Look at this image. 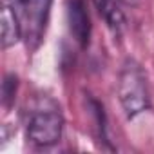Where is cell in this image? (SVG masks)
I'll use <instances>...</instances> for the list:
<instances>
[{
  "label": "cell",
  "mask_w": 154,
  "mask_h": 154,
  "mask_svg": "<svg viewBox=\"0 0 154 154\" xmlns=\"http://www.w3.org/2000/svg\"><path fill=\"white\" fill-rule=\"evenodd\" d=\"M20 38H24L20 17H18L15 6L6 4L2 8V47L8 49V47L15 45Z\"/></svg>",
  "instance_id": "5"
},
{
  "label": "cell",
  "mask_w": 154,
  "mask_h": 154,
  "mask_svg": "<svg viewBox=\"0 0 154 154\" xmlns=\"http://www.w3.org/2000/svg\"><path fill=\"white\" fill-rule=\"evenodd\" d=\"M116 93L127 118H136L150 107V87L147 72L134 58H125L118 71Z\"/></svg>",
  "instance_id": "2"
},
{
  "label": "cell",
  "mask_w": 154,
  "mask_h": 154,
  "mask_svg": "<svg viewBox=\"0 0 154 154\" xmlns=\"http://www.w3.org/2000/svg\"><path fill=\"white\" fill-rule=\"evenodd\" d=\"M138 4H140V0H103L100 4V9L111 26L120 27L125 22L127 9H132Z\"/></svg>",
  "instance_id": "6"
},
{
  "label": "cell",
  "mask_w": 154,
  "mask_h": 154,
  "mask_svg": "<svg viewBox=\"0 0 154 154\" xmlns=\"http://www.w3.org/2000/svg\"><path fill=\"white\" fill-rule=\"evenodd\" d=\"M17 87H18V80L15 74H9L6 82H4V103L8 105L9 100H13V96L17 94Z\"/></svg>",
  "instance_id": "7"
},
{
  "label": "cell",
  "mask_w": 154,
  "mask_h": 154,
  "mask_svg": "<svg viewBox=\"0 0 154 154\" xmlns=\"http://www.w3.org/2000/svg\"><path fill=\"white\" fill-rule=\"evenodd\" d=\"M94 2H96V6H98V8H100V4H102V2H103V0H94Z\"/></svg>",
  "instance_id": "9"
},
{
  "label": "cell",
  "mask_w": 154,
  "mask_h": 154,
  "mask_svg": "<svg viewBox=\"0 0 154 154\" xmlns=\"http://www.w3.org/2000/svg\"><path fill=\"white\" fill-rule=\"evenodd\" d=\"M24 0H13V6H18V4H22Z\"/></svg>",
  "instance_id": "8"
},
{
  "label": "cell",
  "mask_w": 154,
  "mask_h": 154,
  "mask_svg": "<svg viewBox=\"0 0 154 154\" xmlns=\"http://www.w3.org/2000/svg\"><path fill=\"white\" fill-rule=\"evenodd\" d=\"M24 120H26V136L35 147L47 149L62 140L63 114L60 103L54 98L47 94L35 96L27 103Z\"/></svg>",
  "instance_id": "1"
},
{
  "label": "cell",
  "mask_w": 154,
  "mask_h": 154,
  "mask_svg": "<svg viewBox=\"0 0 154 154\" xmlns=\"http://www.w3.org/2000/svg\"><path fill=\"white\" fill-rule=\"evenodd\" d=\"M53 0H24L22 4L15 6L20 22H22V31L27 45L36 47L38 42L44 36L45 24L49 18V9H51Z\"/></svg>",
  "instance_id": "3"
},
{
  "label": "cell",
  "mask_w": 154,
  "mask_h": 154,
  "mask_svg": "<svg viewBox=\"0 0 154 154\" xmlns=\"http://www.w3.org/2000/svg\"><path fill=\"white\" fill-rule=\"evenodd\" d=\"M67 22H69V31L74 36V40L82 47H85L91 36V20H89V13L85 9L84 0H69Z\"/></svg>",
  "instance_id": "4"
}]
</instances>
